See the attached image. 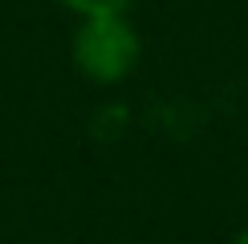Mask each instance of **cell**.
<instances>
[{
    "mask_svg": "<svg viewBox=\"0 0 248 244\" xmlns=\"http://www.w3.org/2000/svg\"><path fill=\"white\" fill-rule=\"evenodd\" d=\"M74 61L90 81H122L139 61V33L122 13L81 16V29L74 37Z\"/></svg>",
    "mask_w": 248,
    "mask_h": 244,
    "instance_id": "6da1fadb",
    "label": "cell"
},
{
    "mask_svg": "<svg viewBox=\"0 0 248 244\" xmlns=\"http://www.w3.org/2000/svg\"><path fill=\"white\" fill-rule=\"evenodd\" d=\"M232 244H248V232H240V236H236V240H232Z\"/></svg>",
    "mask_w": 248,
    "mask_h": 244,
    "instance_id": "3957f363",
    "label": "cell"
},
{
    "mask_svg": "<svg viewBox=\"0 0 248 244\" xmlns=\"http://www.w3.org/2000/svg\"><path fill=\"white\" fill-rule=\"evenodd\" d=\"M61 4L81 16H102V13H126L130 0H61Z\"/></svg>",
    "mask_w": 248,
    "mask_h": 244,
    "instance_id": "7a4b0ae2",
    "label": "cell"
}]
</instances>
